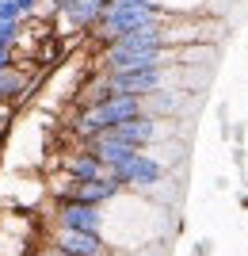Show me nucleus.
<instances>
[{"instance_id":"2","label":"nucleus","mask_w":248,"mask_h":256,"mask_svg":"<svg viewBox=\"0 0 248 256\" xmlns=\"http://www.w3.org/2000/svg\"><path fill=\"white\" fill-rule=\"evenodd\" d=\"M115 180L126 188V192H138V195H153L157 188H161L164 180H168V164H164L157 153L149 150H138L134 157L126 160V164H119L115 168Z\"/></svg>"},{"instance_id":"6","label":"nucleus","mask_w":248,"mask_h":256,"mask_svg":"<svg viewBox=\"0 0 248 256\" xmlns=\"http://www.w3.org/2000/svg\"><path fill=\"white\" fill-rule=\"evenodd\" d=\"M107 4L111 0H57L65 23L76 27V31H96L99 20H103V12H107Z\"/></svg>"},{"instance_id":"5","label":"nucleus","mask_w":248,"mask_h":256,"mask_svg":"<svg viewBox=\"0 0 248 256\" xmlns=\"http://www.w3.org/2000/svg\"><path fill=\"white\" fill-rule=\"evenodd\" d=\"M84 146H88V150H92V153H96V157L103 160V164H107L111 172L119 168V164H126V160H130V157H134V153L141 150V146H134V142L119 138L115 130H103V134H96V138H88Z\"/></svg>"},{"instance_id":"8","label":"nucleus","mask_w":248,"mask_h":256,"mask_svg":"<svg viewBox=\"0 0 248 256\" xmlns=\"http://www.w3.org/2000/svg\"><path fill=\"white\" fill-rule=\"evenodd\" d=\"M27 88H31V84H27V73H23V69L8 65V69L0 73V100H19Z\"/></svg>"},{"instance_id":"10","label":"nucleus","mask_w":248,"mask_h":256,"mask_svg":"<svg viewBox=\"0 0 248 256\" xmlns=\"http://www.w3.org/2000/svg\"><path fill=\"white\" fill-rule=\"evenodd\" d=\"M164 8V16H191V12H203L206 0H157Z\"/></svg>"},{"instance_id":"3","label":"nucleus","mask_w":248,"mask_h":256,"mask_svg":"<svg viewBox=\"0 0 248 256\" xmlns=\"http://www.w3.org/2000/svg\"><path fill=\"white\" fill-rule=\"evenodd\" d=\"M103 222H107L103 206L76 203V199H57L54 226H61V230H80V234H103Z\"/></svg>"},{"instance_id":"1","label":"nucleus","mask_w":248,"mask_h":256,"mask_svg":"<svg viewBox=\"0 0 248 256\" xmlns=\"http://www.w3.org/2000/svg\"><path fill=\"white\" fill-rule=\"evenodd\" d=\"M164 8L157 0H111L107 12H103V20L92 34H96L99 42L107 46L115 38H126V34L141 31V27H153V23H164Z\"/></svg>"},{"instance_id":"9","label":"nucleus","mask_w":248,"mask_h":256,"mask_svg":"<svg viewBox=\"0 0 248 256\" xmlns=\"http://www.w3.org/2000/svg\"><path fill=\"white\" fill-rule=\"evenodd\" d=\"M23 31H27V23H23V20H0V46L15 50L19 38H23Z\"/></svg>"},{"instance_id":"14","label":"nucleus","mask_w":248,"mask_h":256,"mask_svg":"<svg viewBox=\"0 0 248 256\" xmlns=\"http://www.w3.org/2000/svg\"><path fill=\"white\" fill-rule=\"evenodd\" d=\"M34 256H46V252H42V248H38V252H34Z\"/></svg>"},{"instance_id":"7","label":"nucleus","mask_w":248,"mask_h":256,"mask_svg":"<svg viewBox=\"0 0 248 256\" xmlns=\"http://www.w3.org/2000/svg\"><path fill=\"white\" fill-rule=\"evenodd\" d=\"M76 146H80L76 153H65V157H61V168L69 172L73 180H107V176H115V172H111L96 153L88 150L84 142H76Z\"/></svg>"},{"instance_id":"4","label":"nucleus","mask_w":248,"mask_h":256,"mask_svg":"<svg viewBox=\"0 0 248 256\" xmlns=\"http://www.w3.org/2000/svg\"><path fill=\"white\" fill-rule=\"evenodd\" d=\"M50 245L65 248L69 256H115V245L103 234H80V230H61V226L50 230Z\"/></svg>"},{"instance_id":"11","label":"nucleus","mask_w":248,"mask_h":256,"mask_svg":"<svg viewBox=\"0 0 248 256\" xmlns=\"http://www.w3.org/2000/svg\"><path fill=\"white\" fill-rule=\"evenodd\" d=\"M0 20H23V8L15 0H0Z\"/></svg>"},{"instance_id":"12","label":"nucleus","mask_w":248,"mask_h":256,"mask_svg":"<svg viewBox=\"0 0 248 256\" xmlns=\"http://www.w3.org/2000/svg\"><path fill=\"white\" fill-rule=\"evenodd\" d=\"M11 54H15V50H8V46H0V73H4V69L11 65Z\"/></svg>"},{"instance_id":"13","label":"nucleus","mask_w":248,"mask_h":256,"mask_svg":"<svg viewBox=\"0 0 248 256\" xmlns=\"http://www.w3.org/2000/svg\"><path fill=\"white\" fill-rule=\"evenodd\" d=\"M15 4H19V8H23V16H31V12L38 8V0H15Z\"/></svg>"}]
</instances>
